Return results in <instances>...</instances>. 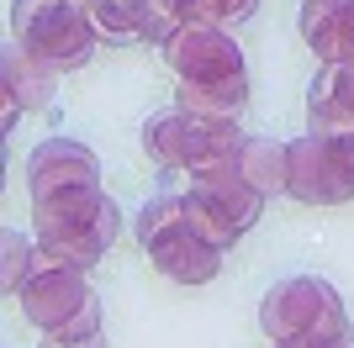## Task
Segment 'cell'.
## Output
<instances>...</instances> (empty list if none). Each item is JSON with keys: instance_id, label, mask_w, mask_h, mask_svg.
<instances>
[{"instance_id": "obj_1", "label": "cell", "mask_w": 354, "mask_h": 348, "mask_svg": "<svg viewBox=\"0 0 354 348\" xmlns=\"http://www.w3.org/2000/svg\"><path fill=\"white\" fill-rule=\"evenodd\" d=\"M117 227H122V211L101 185L32 201V238H37V248L64 259V264H74V269L101 264L106 248L117 243Z\"/></svg>"}, {"instance_id": "obj_2", "label": "cell", "mask_w": 354, "mask_h": 348, "mask_svg": "<svg viewBox=\"0 0 354 348\" xmlns=\"http://www.w3.org/2000/svg\"><path fill=\"white\" fill-rule=\"evenodd\" d=\"M11 32L37 64H48V69H59V74L85 69L95 43H101L85 0H16Z\"/></svg>"}, {"instance_id": "obj_3", "label": "cell", "mask_w": 354, "mask_h": 348, "mask_svg": "<svg viewBox=\"0 0 354 348\" xmlns=\"http://www.w3.org/2000/svg\"><path fill=\"white\" fill-rule=\"evenodd\" d=\"M138 243L148 248L153 269L164 280H175V285H207V280H217L222 253H227V248L207 243L185 222V201L180 195H159V201H148L138 211Z\"/></svg>"}, {"instance_id": "obj_4", "label": "cell", "mask_w": 354, "mask_h": 348, "mask_svg": "<svg viewBox=\"0 0 354 348\" xmlns=\"http://www.w3.org/2000/svg\"><path fill=\"white\" fill-rule=\"evenodd\" d=\"M143 148L159 169H185V174H207V169H233L243 132L222 127V122H201L191 111H164L143 127Z\"/></svg>"}, {"instance_id": "obj_5", "label": "cell", "mask_w": 354, "mask_h": 348, "mask_svg": "<svg viewBox=\"0 0 354 348\" xmlns=\"http://www.w3.org/2000/svg\"><path fill=\"white\" fill-rule=\"evenodd\" d=\"M180 201H185V222L217 248H233L238 238L259 222V211H265V195H259L238 169L191 174V190H185Z\"/></svg>"}, {"instance_id": "obj_6", "label": "cell", "mask_w": 354, "mask_h": 348, "mask_svg": "<svg viewBox=\"0 0 354 348\" xmlns=\"http://www.w3.org/2000/svg\"><path fill=\"white\" fill-rule=\"evenodd\" d=\"M259 327L270 333V343H291V338L344 333L349 317H344V301L328 280L291 275V280H281V285H270L265 306H259Z\"/></svg>"}, {"instance_id": "obj_7", "label": "cell", "mask_w": 354, "mask_h": 348, "mask_svg": "<svg viewBox=\"0 0 354 348\" xmlns=\"http://www.w3.org/2000/svg\"><path fill=\"white\" fill-rule=\"evenodd\" d=\"M16 296H21V317H27L32 327H43V333H69L74 322L85 317V306L95 301L85 269L53 259V253H43V248H37L32 275L21 280Z\"/></svg>"}, {"instance_id": "obj_8", "label": "cell", "mask_w": 354, "mask_h": 348, "mask_svg": "<svg viewBox=\"0 0 354 348\" xmlns=\"http://www.w3.org/2000/svg\"><path fill=\"white\" fill-rule=\"evenodd\" d=\"M291 195L307 206L354 201V137L307 132L291 143Z\"/></svg>"}, {"instance_id": "obj_9", "label": "cell", "mask_w": 354, "mask_h": 348, "mask_svg": "<svg viewBox=\"0 0 354 348\" xmlns=\"http://www.w3.org/2000/svg\"><path fill=\"white\" fill-rule=\"evenodd\" d=\"M164 64L180 74V85H217V79H238L243 69V48L222 27H180L164 43Z\"/></svg>"}, {"instance_id": "obj_10", "label": "cell", "mask_w": 354, "mask_h": 348, "mask_svg": "<svg viewBox=\"0 0 354 348\" xmlns=\"http://www.w3.org/2000/svg\"><path fill=\"white\" fill-rule=\"evenodd\" d=\"M85 185H101V159L85 143L48 137L43 148H32V159H27L32 201H48V195H64V190H85Z\"/></svg>"}, {"instance_id": "obj_11", "label": "cell", "mask_w": 354, "mask_h": 348, "mask_svg": "<svg viewBox=\"0 0 354 348\" xmlns=\"http://www.w3.org/2000/svg\"><path fill=\"white\" fill-rule=\"evenodd\" d=\"M307 127L323 137H354V64H323L307 90Z\"/></svg>"}, {"instance_id": "obj_12", "label": "cell", "mask_w": 354, "mask_h": 348, "mask_svg": "<svg viewBox=\"0 0 354 348\" xmlns=\"http://www.w3.org/2000/svg\"><path fill=\"white\" fill-rule=\"evenodd\" d=\"M0 69H6V132L16 127V111H43V106H53L59 69L37 64L21 43H11L0 53Z\"/></svg>"}, {"instance_id": "obj_13", "label": "cell", "mask_w": 354, "mask_h": 348, "mask_svg": "<svg viewBox=\"0 0 354 348\" xmlns=\"http://www.w3.org/2000/svg\"><path fill=\"white\" fill-rule=\"evenodd\" d=\"M243 180H249L259 195H291V143H275V137H243L233 164Z\"/></svg>"}, {"instance_id": "obj_14", "label": "cell", "mask_w": 354, "mask_h": 348, "mask_svg": "<svg viewBox=\"0 0 354 348\" xmlns=\"http://www.w3.org/2000/svg\"><path fill=\"white\" fill-rule=\"evenodd\" d=\"M175 106L180 111L201 116V122H222V127H233L243 106H249V74H238V79H217V85H180L175 90Z\"/></svg>"}, {"instance_id": "obj_15", "label": "cell", "mask_w": 354, "mask_h": 348, "mask_svg": "<svg viewBox=\"0 0 354 348\" xmlns=\"http://www.w3.org/2000/svg\"><path fill=\"white\" fill-rule=\"evenodd\" d=\"M180 16H185V27H238V21H249L254 6L259 0H175Z\"/></svg>"}, {"instance_id": "obj_16", "label": "cell", "mask_w": 354, "mask_h": 348, "mask_svg": "<svg viewBox=\"0 0 354 348\" xmlns=\"http://www.w3.org/2000/svg\"><path fill=\"white\" fill-rule=\"evenodd\" d=\"M101 37H143V0H85Z\"/></svg>"}, {"instance_id": "obj_17", "label": "cell", "mask_w": 354, "mask_h": 348, "mask_svg": "<svg viewBox=\"0 0 354 348\" xmlns=\"http://www.w3.org/2000/svg\"><path fill=\"white\" fill-rule=\"evenodd\" d=\"M349 11H354V0H301V37H307V48H317Z\"/></svg>"}, {"instance_id": "obj_18", "label": "cell", "mask_w": 354, "mask_h": 348, "mask_svg": "<svg viewBox=\"0 0 354 348\" xmlns=\"http://www.w3.org/2000/svg\"><path fill=\"white\" fill-rule=\"evenodd\" d=\"M185 27V16H180L175 0H143V43H169L175 32Z\"/></svg>"}, {"instance_id": "obj_19", "label": "cell", "mask_w": 354, "mask_h": 348, "mask_svg": "<svg viewBox=\"0 0 354 348\" xmlns=\"http://www.w3.org/2000/svg\"><path fill=\"white\" fill-rule=\"evenodd\" d=\"M312 53L323 58V64H354V11L344 16V21H339L333 32H328V37H323L317 48H312Z\"/></svg>"}, {"instance_id": "obj_20", "label": "cell", "mask_w": 354, "mask_h": 348, "mask_svg": "<svg viewBox=\"0 0 354 348\" xmlns=\"http://www.w3.org/2000/svg\"><path fill=\"white\" fill-rule=\"evenodd\" d=\"M32 259H37V248L32 243H21V238H16V232H6V290H21V280L32 275Z\"/></svg>"}, {"instance_id": "obj_21", "label": "cell", "mask_w": 354, "mask_h": 348, "mask_svg": "<svg viewBox=\"0 0 354 348\" xmlns=\"http://www.w3.org/2000/svg\"><path fill=\"white\" fill-rule=\"evenodd\" d=\"M275 348H354V327L328 333V338H291V343H275Z\"/></svg>"}, {"instance_id": "obj_22", "label": "cell", "mask_w": 354, "mask_h": 348, "mask_svg": "<svg viewBox=\"0 0 354 348\" xmlns=\"http://www.w3.org/2000/svg\"><path fill=\"white\" fill-rule=\"evenodd\" d=\"M43 348H106V333H48Z\"/></svg>"}]
</instances>
